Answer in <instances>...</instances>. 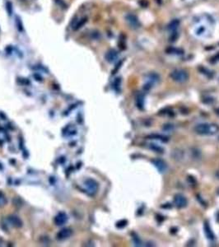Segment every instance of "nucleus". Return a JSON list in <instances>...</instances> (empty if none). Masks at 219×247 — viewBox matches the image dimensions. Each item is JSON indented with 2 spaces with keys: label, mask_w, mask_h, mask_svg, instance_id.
Instances as JSON below:
<instances>
[{
  "label": "nucleus",
  "mask_w": 219,
  "mask_h": 247,
  "mask_svg": "<svg viewBox=\"0 0 219 247\" xmlns=\"http://www.w3.org/2000/svg\"><path fill=\"white\" fill-rule=\"evenodd\" d=\"M148 148H149L152 151L156 152V153H163L164 152L163 148L161 147V146L157 145L156 143H149V144H148Z\"/></svg>",
  "instance_id": "nucleus-16"
},
{
  "label": "nucleus",
  "mask_w": 219,
  "mask_h": 247,
  "mask_svg": "<svg viewBox=\"0 0 219 247\" xmlns=\"http://www.w3.org/2000/svg\"><path fill=\"white\" fill-rule=\"evenodd\" d=\"M216 177H217V179L219 180V170L217 171V172H216Z\"/></svg>",
  "instance_id": "nucleus-27"
},
{
  "label": "nucleus",
  "mask_w": 219,
  "mask_h": 247,
  "mask_svg": "<svg viewBox=\"0 0 219 247\" xmlns=\"http://www.w3.org/2000/svg\"><path fill=\"white\" fill-rule=\"evenodd\" d=\"M84 187H85L86 192L90 195H94L97 194L99 189L98 183L93 179H87L84 182Z\"/></svg>",
  "instance_id": "nucleus-4"
},
{
  "label": "nucleus",
  "mask_w": 219,
  "mask_h": 247,
  "mask_svg": "<svg viewBox=\"0 0 219 247\" xmlns=\"http://www.w3.org/2000/svg\"><path fill=\"white\" fill-rule=\"evenodd\" d=\"M188 204L186 197L182 194H176L174 196V205L178 208H185Z\"/></svg>",
  "instance_id": "nucleus-6"
},
{
  "label": "nucleus",
  "mask_w": 219,
  "mask_h": 247,
  "mask_svg": "<svg viewBox=\"0 0 219 247\" xmlns=\"http://www.w3.org/2000/svg\"><path fill=\"white\" fill-rule=\"evenodd\" d=\"M72 235V230L69 228H64L60 230L57 234L58 240H64L69 238Z\"/></svg>",
  "instance_id": "nucleus-10"
},
{
  "label": "nucleus",
  "mask_w": 219,
  "mask_h": 247,
  "mask_svg": "<svg viewBox=\"0 0 219 247\" xmlns=\"http://www.w3.org/2000/svg\"><path fill=\"white\" fill-rule=\"evenodd\" d=\"M149 139H156V140H159V141L163 142V143H166V142L168 141V138L164 135H161V134H151L148 137Z\"/></svg>",
  "instance_id": "nucleus-15"
},
{
  "label": "nucleus",
  "mask_w": 219,
  "mask_h": 247,
  "mask_svg": "<svg viewBox=\"0 0 219 247\" xmlns=\"http://www.w3.org/2000/svg\"><path fill=\"white\" fill-rule=\"evenodd\" d=\"M125 21L127 22V24L129 25V26L131 29L134 30H137L141 26V23L139 20H138V17L135 14L133 13H128L125 15Z\"/></svg>",
  "instance_id": "nucleus-5"
},
{
  "label": "nucleus",
  "mask_w": 219,
  "mask_h": 247,
  "mask_svg": "<svg viewBox=\"0 0 219 247\" xmlns=\"http://www.w3.org/2000/svg\"><path fill=\"white\" fill-rule=\"evenodd\" d=\"M170 77H171L173 81L179 83H185L189 79V74L185 70L177 69L173 70L171 72V74H170Z\"/></svg>",
  "instance_id": "nucleus-2"
},
{
  "label": "nucleus",
  "mask_w": 219,
  "mask_h": 247,
  "mask_svg": "<svg viewBox=\"0 0 219 247\" xmlns=\"http://www.w3.org/2000/svg\"><path fill=\"white\" fill-rule=\"evenodd\" d=\"M216 113H217V116H219V108H217V110H216Z\"/></svg>",
  "instance_id": "nucleus-28"
},
{
  "label": "nucleus",
  "mask_w": 219,
  "mask_h": 247,
  "mask_svg": "<svg viewBox=\"0 0 219 247\" xmlns=\"http://www.w3.org/2000/svg\"><path fill=\"white\" fill-rule=\"evenodd\" d=\"M120 82H121V80H120V78H116V80L115 81V89H116V91H117V88H120Z\"/></svg>",
  "instance_id": "nucleus-25"
},
{
  "label": "nucleus",
  "mask_w": 219,
  "mask_h": 247,
  "mask_svg": "<svg viewBox=\"0 0 219 247\" xmlns=\"http://www.w3.org/2000/svg\"><path fill=\"white\" fill-rule=\"evenodd\" d=\"M203 229H204V234H205L207 239H208L209 240H215V235L213 234V231H212L211 226H210V225L207 222H204Z\"/></svg>",
  "instance_id": "nucleus-12"
},
{
  "label": "nucleus",
  "mask_w": 219,
  "mask_h": 247,
  "mask_svg": "<svg viewBox=\"0 0 219 247\" xmlns=\"http://www.w3.org/2000/svg\"><path fill=\"white\" fill-rule=\"evenodd\" d=\"M87 21H88V18L87 17H83L82 19H80V20H79V21L77 22V24L75 26H74V30H78V29H79V28H81L82 26H83L84 24L87 22Z\"/></svg>",
  "instance_id": "nucleus-17"
},
{
  "label": "nucleus",
  "mask_w": 219,
  "mask_h": 247,
  "mask_svg": "<svg viewBox=\"0 0 219 247\" xmlns=\"http://www.w3.org/2000/svg\"><path fill=\"white\" fill-rule=\"evenodd\" d=\"M7 222H9V224L12 226L17 227V228L21 227V226H22V222H21V220L18 217L14 216V215H12V216H9V217H7Z\"/></svg>",
  "instance_id": "nucleus-11"
},
{
  "label": "nucleus",
  "mask_w": 219,
  "mask_h": 247,
  "mask_svg": "<svg viewBox=\"0 0 219 247\" xmlns=\"http://www.w3.org/2000/svg\"><path fill=\"white\" fill-rule=\"evenodd\" d=\"M145 104V97L143 93H138L136 97V105L138 109L143 110Z\"/></svg>",
  "instance_id": "nucleus-14"
},
{
  "label": "nucleus",
  "mask_w": 219,
  "mask_h": 247,
  "mask_svg": "<svg viewBox=\"0 0 219 247\" xmlns=\"http://www.w3.org/2000/svg\"><path fill=\"white\" fill-rule=\"evenodd\" d=\"M7 203V198L2 191H0V208L3 207Z\"/></svg>",
  "instance_id": "nucleus-18"
},
{
  "label": "nucleus",
  "mask_w": 219,
  "mask_h": 247,
  "mask_svg": "<svg viewBox=\"0 0 219 247\" xmlns=\"http://www.w3.org/2000/svg\"><path fill=\"white\" fill-rule=\"evenodd\" d=\"M199 70H200V71L202 72V73H203V74H205V75H207V77H212V76H213V74H212L213 72L209 71V70L207 69H205V68L201 67V68H200V69H199Z\"/></svg>",
  "instance_id": "nucleus-21"
},
{
  "label": "nucleus",
  "mask_w": 219,
  "mask_h": 247,
  "mask_svg": "<svg viewBox=\"0 0 219 247\" xmlns=\"http://www.w3.org/2000/svg\"><path fill=\"white\" fill-rule=\"evenodd\" d=\"M179 26H180V21L178 19H174L167 25V31L172 34V33L176 32Z\"/></svg>",
  "instance_id": "nucleus-13"
},
{
  "label": "nucleus",
  "mask_w": 219,
  "mask_h": 247,
  "mask_svg": "<svg viewBox=\"0 0 219 247\" xmlns=\"http://www.w3.org/2000/svg\"><path fill=\"white\" fill-rule=\"evenodd\" d=\"M91 35H92V38H93V39H95V40L99 39L100 37H101V35H100V32H99V31H93Z\"/></svg>",
  "instance_id": "nucleus-24"
},
{
  "label": "nucleus",
  "mask_w": 219,
  "mask_h": 247,
  "mask_svg": "<svg viewBox=\"0 0 219 247\" xmlns=\"http://www.w3.org/2000/svg\"><path fill=\"white\" fill-rule=\"evenodd\" d=\"M127 223H128V222H127V220L123 219V220H121V221H120V222H118L117 223H116V226H117L118 228H123V227H125V226H126Z\"/></svg>",
  "instance_id": "nucleus-23"
},
{
  "label": "nucleus",
  "mask_w": 219,
  "mask_h": 247,
  "mask_svg": "<svg viewBox=\"0 0 219 247\" xmlns=\"http://www.w3.org/2000/svg\"><path fill=\"white\" fill-rule=\"evenodd\" d=\"M160 78L159 74L157 73H150L147 75L145 78V84H144V89L146 90H149L150 88H152L154 85L157 83H159Z\"/></svg>",
  "instance_id": "nucleus-3"
},
{
  "label": "nucleus",
  "mask_w": 219,
  "mask_h": 247,
  "mask_svg": "<svg viewBox=\"0 0 219 247\" xmlns=\"http://www.w3.org/2000/svg\"><path fill=\"white\" fill-rule=\"evenodd\" d=\"M175 129V126L172 124H166V125L163 126V130L164 131H167V132H171L173 131Z\"/></svg>",
  "instance_id": "nucleus-20"
},
{
  "label": "nucleus",
  "mask_w": 219,
  "mask_h": 247,
  "mask_svg": "<svg viewBox=\"0 0 219 247\" xmlns=\"http://www.w3.org/2000/svg\"><path fill=\"white\" fill-rule=\"evenodd\" d=\"M217 194H219V189H217Z\"/></svg>",
  "instance_id": "nucleus-30"
},
{
  "label": "nucleus",
  "mask_w": 219,
  "mask_h": 247,
  "mask_svg": "<svg viewBox=\"0 0 219 247\" xmlns=\"http://www.w3.org/2000/svg\"><path fill=\"white\" fill-rule=\"evenodd\" d=\"M1 243H2V240L0 239V245H1Z\"/></svg>",
  "instance_id": "nucleus-29"
},
{
  "label": "nucleus",
  "mask_w": 219,
  "mask_h": 247,
  "mask_svg": "<svg viewBox=\"0 0 219 247\" xmlns=\"http://www.w3.org/2000/svg\"><path fill=\"white\" fill-rule=\"evenodd\" d=\"M68 221V216L65 212H60L56 215V217H55V223L57 226H63L64 224H65Z\"/></svg>",
  "instance_id": "nucleus-9"
},
{
  "label": "nucleus",
  "mask_w": 219,
  "mask_h": 247,
  "mask_svg": "<svg viewBox=\"0 0 219 247\" xmlns=\"http://www.w3.org/2000/svg\"><path fill=\"white\" fill-rule=\"evenodd\" d=\"M118 57H119V55H118V52L115 50L112 49V50H110L106 52V55H105V58H106V61L109 63H115L116 60L118 59Z\"/></svg>",
  "instance_id": "nucleus-8"
},
{
  "label": "nucleus",
  "mask_w": 219,
  "mask_h": 247,
  "mask_svg": "<svg viewBox=\"0 0 219 247\" xmlns=\"http://www.w3.org/2000/svg\"><path fill=\"white\" fill-rule=\"evenodd\" d=\"M196 134L202 136H211L219 132V126L212 123H200L196 125L194 128Z\"/></svg>",
  "instance_id": "nucleus-1"
},
{
  "label": "nucleus",
  "mask_w": 219,
  "mask_h": 247,
  "mask_svg": "<svg viewBox=\"0 0 219 247\" xmlns=\"http://www.w3.org/2000/svg\"><path fill=\"white\" fill-rule=\"evenodd\" d=\"M133 241H134V245H136V246H140V245H142L141 240L139 239V237H138V235H136L135 234L133 235Z\"/></svg>",
  "instance_id": "nucleus-22"
},
{
  "label": "nucleus",
  "mask_w": 219,
  "mask_h": 247,
  "mask_svg": "<svg viewBox=\"0 0 219 247\" xmlns=\"http://www.w3.org/2000/svg\"><path fill=\"white\" fill-rule=\"evenodd\" d=\"M215 59H216V60H219V53L215 55Z\"/></svg>",
  "instance_id": "nucleus-26"
},
{
  "label": "nucleus",
  "mask_w": 219,
  "mask_h": 247,
  "mask_svg": "<svg viewBox=\"0 0 219 247\" xmlns=\"http://www.w3.org/2000/svg\"><path fill=\"white\" fill-rule=\"evenodd\" d=\"M152 163L154 165V166L157 169V171L160 173H164L167 171L168 169V165L163 159L161 158H155L152 161Z\"/></svg>",
  "instance_id": "nucleus-7"
},
{
  "label": "nucleus",
  "mask_w": 219,
  "mask_h": 247,
  "mask_svg": "<svg viewBox=\"0 0 219 247\" xmlns=\"http://www.w3.org/2000/svg\"><path fill=\"white\" fill-rule=\"evenodd\" d=\"M16 23H17V29H18L19 31H23V30H24V28H23V25H22V22H21V19H20V17H16Z\"/></svg>",
  "instance_id": "nucleus-19"
}]
</instances>
